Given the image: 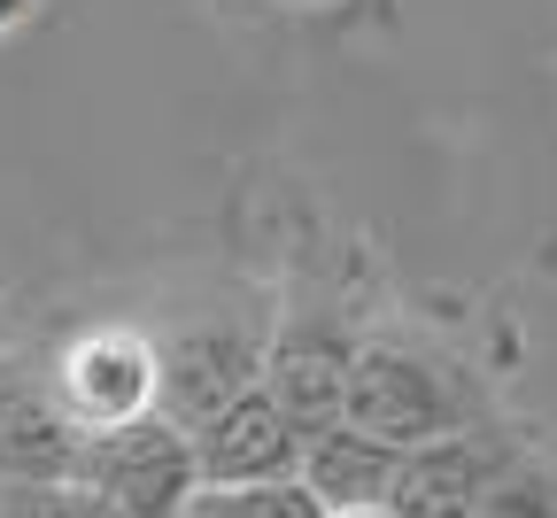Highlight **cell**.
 Returning a JSON list of instances; mask_svg holds the SVG:
<instances>
[{
	"instance_id": "12",
	"label": "cell",
	"mask_w": 557,
	"mask_h": 518,
	"mask_svg": "<svg viewBox=\"0 0 557 518\" xmlns=\"http://www.w3.org/2000/svg\"><path fill=\"white\" fill-rule=\"evenodd\" d=\"M472 518H557V472H549V465L511 457V472L480 495V510H472Z\"/></svg>"
},
{
	"instance_id": "10",
	"label": "cell",
	"mask_w": 557,
	"mask_h": 518,
	"mask_svg": "<svg viewBox=\"0 0 557 518\" xmlns=\"http://www.w3.org/2000/svg\"><path fill=\"white\" fill-rule=\"evenodd\" d=\"M186 518H333L302 472L287 480H240V488H194Z\"/></svg>"
},
{
	"instance_id": "3",
	"label": "cell",
	"mask_w": 557,
	"mask_h": 518,
	"mask_svg": "<svg viewBox=\"0 0 557 518\" xmlns=\"http://www.w3.org/2000/svg\"><path fill=\"white\" fill-rule=\"evenodd\" d=\"M248 387H263V341L248 325H186L156 348V410L186 433Z\"/></svg>"
},
{
	"instance_id": "4",
	"label": "cell",
	"mask_w": 557,
	"mask_h": 518,
	"mask_svg": "<svg viewBox=\"0 0 557 518\" xmlns=\"http://www.w3.org/2000/svg\"><path fill=\"white\" fill-rule=\"evenodd\" d=\"M186 441H194L201 488H240V480H287V472H302V425L271 403V387L233 395L218 418H201Z\"/></svg>"
},
{
	"instance_id": "2",
	"label": "cell",
	"mask_w": 557,
	"mask_h": 518,
	"mask_svg": "<svg viewBox=\"0 0 557 518\" xmlns=\"http://www.w3.org/2000/svg\"><path fill=\"white\" fill-rule=\"evenodd\" d=\"M78 480H86L94 495H109L124 518H186V503H194V488H201L194 441H186V425H171L163 410L86 433Z\"/></svg>"
},
{
	"instance_id": "9",
	"label": "cell",
	"mask_w": 557,
	"mask_h": 518,
	"mask_svg": "<svg viewBox=\"0 0 557 518\" xmlns=\"http://www.w3.org/2000/svg\"><path fill=\"white\" fill-rule=\"evenodd\" d=\"M86 425L32 387H0V480H78Z\"/></svg>"
},
{
	"instance_id": "8",
	"label": "cell",
	"mask_w": 557,
	"mask_h": 518,
	"mask_svg": "<svg viewBox=\"0 0 557 518\" xmlns=\"http://www.w3.org/2000/svg\"><path fill=\"white\" fill-rule=\"evenodd\" d=\"M395 465H403V449H387L380 433L348 425V418L302 433V480H310V495L325 510H372V503H387Z\"/></svg>"
},
{
	"instance_id": "7",
	"label": "cell",
	"mask_w": 557,
	"mask_h": 518,
	"mask_svg": "<svg viewBox=\"0 0 557 518\" xmlns=\"http://www.w3.org/2000/svg\"><path fill=\"white\" fill-rule=\"evenodd\" d=\"M62 410L78 418L86 433L101 425H124V418H148L156 410V348L139 341V333H86V341H70L62 348Z\"/></svg>"
},
{
	"instance_id": "11",
	"label": "cell",
	"mask_w": 557,
	"mask_h": 518,
	"mask_svg": "<svg viewBox=\"0 0 557 518\" xmlns=\"http://www.w3.org/2000/svg\"><path fill=\"white\" fill-rule=\"evenodd\" d=\"M0 518H124L86 480H0Z\"/></svg>"
},
{
	"instance_id": "1",
	"label": "cell",
	"mask_w": 557,
	"mask_h": 518,
	"mask_svg": "<svg viewBox=\"0 0 557 518\" xmlns=\"http://www.w3.org/2000/svg\"><path fill=\"white\" fill-rule=\"evenodd\" d=\"M341 418L380 433L387 449H426V441H442V433L480 425V395L465 387L457 363L410 348V341H357Z\"/></svg>"
},
{
	"instance_id": "5",
	"label": "cell",
	"mask_w": 557,
	"mask_h": 518,
	"mask_svg": "<svg viewBox=\"0 0 557 518\" xmlns=\"http://www.w3.org/2000/svg\"><path fill=\"white\" fill-rule=\"evenodd\" d=\"M504 472H511V449L487 425H465V433L426 441V449H403L387 510L395 518H472L480 495L496 488Z\"/></svg>"
},
{
	"instance_id": "6",
	"label": "cell",
	"mask_w": 557,
	"mask_h": 518,
	"mask_svg": "<svg viewBox=\"0 0 557 518\" xmlns=\"http://www.w3.org/2000/svg\"><path fill=\"white\" fill-rule=\"evenodd\" d=\"M348 363H357V341H348L341 318H287V333L263 341V387L271 403L287 410L302 433L333 425L348 403Z\"/></svg>"
},
{
	"instance_id": "13",
	"label": "cell",
	"mask_w": 557,
	"mask_h": 518,
	"mask_svg": "<svg viewBox=\"0 0 557 518\" xmlns=\"http://www.w3.org/2000/svg\"><path fill=\"white\" fill-rule=\"evenodd\" d=\"M333 518H395L387 503H372V510H333Z\"/></svg>"
}]
</instances>
